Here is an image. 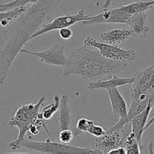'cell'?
<instances>
[{
  "instance_id": "6da1fadb",
  "label": "cell",
  "mask_w": 154,
  "mask_h": 154,
  "mask_svg": "<svg viewBox=\"0 0 154 154\" xmlns=\"http://www.w3.org/2000/svg\"><path fill=\"white\" fill-rule=\"evenodd\" d=\"M61 0H39L27 7L3 31L5 43L0 50V85L5 81L12 63L32 35L51 18Z\"/></svg>"
},
{
  "instance_id": "7a4b0ae2",
  "label": "cell",
  "mask_w": 154,
  "mask_h": 154,
  "mask_svg": "<svg viewBox=\"0 0 154 154\" xmlns=\"http://www.w3.org/2000/svg\"><path fill=\"white\" fill-rule=\"evenodd\" d=\"M127 66V62L106 58L99 51L82 45L70 52L63 69L64 77L77 75L84 79L99 81L113 76Z\"/></svg>"
},
{
  "instance_id": "3957f363",
  "label": "cell",
  "mask_w": 154,
  "mask_h": 154,
  "mask_svg": "<svg viewBox=\"0 0 154 154\" xmlns=\"http://www.w3.org/2000/svg\"><path fill=\"white\" fill-rule=\"evenodd\" d=\"M133 76L128 114L129 122L154 101V65L135 72Z\"/></svg>"
},
{
  "instance_id": "277c9868",
  "label": "cell",
  "mask_w": 154,
  "mask_h": 154,
  "mask_svg": "<svg viewBox=\"0 0 154 154\" xmlns=\"http://www.w3.org/2000/svg\"><path fill=\"white\" fill-rule=\"evenodd\" d=\"M45 101V97L39 98L35 104H23L15 112L13 117L8 122L7 125L11 128L17 127L18 129L17 137L8 143V146L12 150H16L20 147L21 143L25 140L29 128L33 122H35L40 114V109Z\"/></svg>"
},
{
  "instance_id": "5b68a950",
  "label": "cell",
  "mask_w": 154,
  "mask_h": 154,
  "mask_svg": "<svg viewBox=\"0 0 154 154\" xmlns=\"http://www.w3.org/2000/svg\"><path fill=\"white\" fill-rule=\"evenodd\" d=\"M20 146L35 150L44 154H103L100 150L87 147L71 146L66 143L53 141L52 139L47 138L45 141H31L24 140Z\"/></svg>"
},
{
  "instance_id": "8992f818",
  "label": "cell",
  "mask_w": 154,
  "mask_h": 154,
  "mask_svg": "<svg viewBox=\"0 0 154 154\" xmlns=\"http://www.w3.org/2000/svg\"><path fill=\"white\" fill-rule=\"evenodd\" d=\"M84 45L96 48L102 56L116 61L129 62L133 60L136 57V54L133 50L123 49L117 45L99 42L90 36L85 38L84 40Z\"/></svg>"
},
{
  "instance_id": "52a82bcc",
  "label": "cell",
  "mask_w": 154,
  "mask_h": 154,
  "mask_svg": "<svg viewBox=\"0 0 154 154\" xmlns=\"http://www.w3.org/2000/svg\"><path fill=\"white\" fill-rule=\"evenodd\" d=\"M108 95L111 101V108L113 111V116L114 119H119L115 125L109 128V131H123L125 127L129 123L128 114L129 109L126 105V101L119 91L118 88L108 89Z\"/></svg>"
},
{
  "instance_id": "ba28073f",
  "label": "cell",
  "mask_w": 154,
  "mask_h": 154,
  "mask_svg": "<svg viewBox=\"0 0 154 154\" xmlns=\"http://www.w3.org/2000/svg\"><path fill=\"white\" fill-rule=\"evenodd\" d=\"M88 15H86L84 10H80L75 14H66L57 17L51 22L44 24L31 38V40L39 37L45 33L54 30H60L63 28L69 27L78 22H83L88 18Z\"/></svg>"
},
{
  "instance_id": "9c48e42d",
  "label": "cell",
  "mask_w": 154,
  "mask_h": 154,
  "mask_svg": "<svg viewBox=\"0 0 154 154\" xmlns=\"http://www.w3.org/2000/svg\"><path fill=\"white\" fill-rule=\"evenodd\" d=\"M132 15L128 14L121 5L112 9H103V11L83 21L84 26H91L99 24H129Z\"/></svg>"
},
{
  "instance_id": "30bf717a",
  "label": "cell",
  "mask_w": 154,
  "mask_h": 154,
  "mask_svg": "<svg viewBox=\"0 0 154 154\" xmlns=\"http://www.w3.org/2000/svg\"><path fill=\"white\" fill-rule=\"evenodd\" d=\"M20 52L35 56L42 62L51 66L64 67L67 63L68 57L64 53V46L60 44H55L48 49L40 51H29L23 48Z\"/></svg>"
},
{
  "instance_id": "8fae6325",
  "label": "cell",
  "mask_w": 154,
  "mask_h": 154,
  "mask_svg": "<svg viewBox=\"0 0 154 154\" xmlns=\"http://www.w3.org/2000/svg\"><path fill=\"white\" fill-rule=\"evenodd\" d=\"M126 136L123 131H109L107 130L103 136L96 137L95 146L103 154H107L110 150L124 145Z\"/></svg>"
},
{
  "instance_id": "7c38bea8",
  "label": "cell",
  "mask_w": 154,
  "mask_h": 154,
  "mask_svg": "<svg viewBox=\"0 0 154 154\" xmlns=\"http://www.w3.org/2000/svg\"><path fill=\"white\" fill-rule=\"evenodd\" d=\"M154 106V101L150 102L147 107L144 109L143 111L138 113L135 116H134L131 121L129 122V125H130L131 132L135 134L138 143L143 149L142 144V136L144 132L146 131L145 127L148 122V117L150 116V113L151 112L152 108Z\"/></svg>"
},
{
  "instance_id": "4fadbf2b",
  "label": "cell",
  "mask_w": 154,
  "mask_h": 154,
  "mask_svg": "<svg viewBox=\"0 0 154 154\" xmlns=\"http://www.w3.org/2000/svg\"><path fill=\"white\" fill-rule=\"evenodd\" d=\"M133 82L134 76L129 77V78H123V77H118L114 75L108 79L90 82L88 84V88L90 90L101 88L108 90V89L115 88L126 85H132Z\"/></svg>"
},
{
  "instance_id": "5bb4252c",
  "label": "cell",
  "mask_w": 154,
  "mask_h": 154,
  "mask_svg": "<svg viewBox=\"0 0 154 154\" xmlns=\"http://www.w3.org/2000/svg\"><path fill=\"white\" fill-rule=\"evenodd\" d=\"M128 25L132 30V36L144 38L150 31V26L147 23L146 12L132 15Z\"/></svg>"
},
{
  "instance_id": "9a60e30c",
  "label": "cell",
  "mask_w": 154,
  "mask_h": 154,
  "mask_svg": "<svg viewBox=\"0 0 154 154\" xmlns=\"http://www.w3.org/2000/svg\"><path fill=\"white\" fill-rule=\"evenodd\" d=\"M131 36H132V33L129 28L112 29L101 33L100 39L102 42L118 46L129 39Z\"/></svg>"
},
{
  "instance_id": "2e32d148",
  "label": "cell",
  "mask_w": 154,
  "mask_h": 154,
  "mask_svg": "<svg viewBox=\"0 0 154 154\" xmlns=\"http://www.w3.org/2000/svg\"><path fill=\"white\" fill-rule=\"evenodd\" d=\"M60 115H59V126L60 130L68 129L72 123V109L69 104L67 95H63L60 97Z\"/></svg>"
},
{
  "instance_id": "e0dca14e",
  "label": "cell",
  "mask_w": 154,
  "mask_h": 154,
  "mask_svg": "<svg viewBox=\"0 0 154 154\" xmlns=\"http://www.w3.org/2000/svg\"><path fill=\"white\" fill-rule=\"evenodd\" d=\"M121 7L130 15L146 12L148 9L154 7V0L147 2H135L128 5H121Z\"/></svg>"
},
{
  "instance_id": "ac0fdd59",
  "label": "cell",
  "mask_w": 154,
  "mask_h": 154,
  "mask_svg": "<svg viewBox=\"0 0 154 154\" xmlns=\"http://www.w3.org/2000/svg\"><path fill=\"white\" fill-rule=\"evenodd\" d=\"M26 8L27 7L25 6V7L17 8L6 11H0V25L2 27H8L11 21L16 19L23 12L25 11Z\"/></svg>"
},
{
  "instance_id": "d6986e66",
  "label": "cell",
  "mask_w": 154,
  "mask_h": 154,
  "mask_svg": "<svg viewBox=\"0 0 154 154\" xmlns=\"http://www.w3.org/2000/svg\"><path fill=\"white\" fill-rule=\"evenodd\" d=\"M60 97L59 95H56L54 97V101L50 104H48V105L45 106V107H43L42 110L40 111V113L44 120H50L51 119H52L54 114L60 109Z\"/></svg>"
},
{
  "instance_id": "ffe728a7",
  "label": "cell",
  "mask_w": 154,
  "mask_h": 154,
  "mask_svg": "<svg viewBox=\"0 0 154 154\" xmlns=\"http://www.w3.org/2000/svg\"><path fill=\"white\" fill-rule=\"evenodd\" d=\"M123 146L126 148V154H141V149H142V148L132 132H130L126 136Z\"/></svg>"
},
{
  "instance_id": "44dd1931",
  "label": "cell",
  "mask_w": 154,
  "mask_h": 154,
  "mask_svg": "<svg viewBox=\"0 0 154 154\" xmlns=\"http://www.w3.org/2000/svg\"><path fill=\"white\" fill-rule=\"evenodd\" d=\"M39 0H13L9 2L0 5V11H6L20 7H25L29 4H34Z\"/></svg>"
},
{
  "instance_id": "7402d4cb",
  "label": "cell",
  "mask_w": 154,
  "mask_h": 154,
  "mask_svg": "<svg viewBox=\"0 0 154 154\" xmlns=\"http://www.w3.org/2000/svg\"><path fill=\"white\" fill-rule=\"evenodd\" d=\"M93 123H94L93 121L90 120L87 118H81V119H78V122H77L75 131H74V134H75V135L78 136L83 134V133H88L89 129Z\"/></svg>"
},
{
  "instance_id": "603a6c76",
  "label": "cell",
  "mask_w": 154,
  "mask_h": 154,
  "mask_svg": "<svg viewBox=\"0 0 154 154\" xmlns=\"http://www.w3.org/2000/svg\"><path fill=\"white\" fill-rule=\"evenodd\" d=\"M74 136H75V134L69 128L60 130V134H59V139H60V141L61 143L69 144V143L72 141Z\"/></svg>"
},
{
  "instance_id": "cb8c5ba5",
  "label": "cell",
  "mask_w": 154,
  "mask_h": 154,
  "mask_svg": "<svg viewBox=\"0 0 154 154\" xmlns=\"http://www.w3.org/2000/svg\"><path fill=\"white\" fill-rule=\"evenodd\" d=\"M88 133L90 134H91V135L94 136V137H99L103 136L106 133V130H105V128L103 127L100 126V125H95L93 123L90 128V129H89Z\"/></svg>"
},
{
  "instance_id": "d4e9b609",
  "label": "cell",
  "mask_w": 154,
  "mask_h": 154,
  "mask_svg": "<svg viewBox=\"0 0 154 154\" xmlns=\"http://www.w3.org/2000/svg\"><path fill=\"white\" fill-rule=\"evenodd\" d=\"M59 35L63 39L68 40L72 37L73 31L69 27H66V28H63L59 30Z\"/></svg>"
},
{
  "instance_id": "484cf974",
  "label": "cell",
  "mask_w": 154,
  "mask_h": 154,
  "mask_svg": "<svg viewBox=\"0 0 154 154\" xmlns=\"http://www.w3.org/2000/svg\"><path fill=\"white\" fill-rule=\"evenodd\" d=\"M107 154H126V148L123 146L111 149Z\"/></svg>"
},
{
  "instance_id": "4316f807",
  "label": "cell",
  "mask_w": 154,
  "mask_h": 154,
  "mask_svg": "<svg viewBox=\"0 0 154 154\" xmlns=\"http://www.w3.org/2000/svg\"><path fill=\"white\" fill-rule=\"evenodd\" d=\"M148 149V154H154V143L153 140H150L147 144Z\"/></svg>"
},
{
  "instance_id": "83f0119b",
  "label": "cell",
  "mask_w": 154,
  "mask_h": 154,
  "mask_svg": "<svg viewBox=\"0 0 154 154\" xmlns=\"http://www.w3.org/2000/svg\"><path fill=\"white\" fill-rule=\"evenodd\" d=\"M111 3V0H105V2L103 5V9H107L109 8L110 5Z\"/></svg>"
},
{
  "instance_id": "f1b7e54d",
  "label": "cell",
  "mask_w": 154,
  "mask_h": 154,
  "mask_svg": "<svg viewBox=\"0 0 154 154\" xmlns=\"http://www.w3.org/2000/svg\"><path fill=\"white\" fill-rule=\"evenodd\" d=\"M153 124H154V116H153V117H152L151 119H150V120H149L148 122H147V125H146V127H145V129L147 130V128H148L150 126V125H153Z\"/></svg>"
},
{
  "instance_id": "f546056e",
  "label": "cell",
  "mask_w": 154,
  "mask_h": 154,
  "mask_svg": "<svg viewBox=\"0 0 154 154\" xmlns=\"http://www.w3.org/2000/svg\"><path fill=\"white\" fill-rule=\"evenodd\" d=\"M0 154H30V153H26V152H1ZM44 154V153H42Z\"/></svg>"
}]
</instances>
